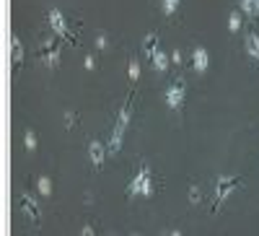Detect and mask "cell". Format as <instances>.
Instances as JSON below:
<instances>
[{
    "label": "cell",
    "mask_w": 259,
    "mask_h": 236,
    "mask_svg": "<svg viewBox=\"0 0 259 236\" xmlns=\"http://www.w3.org/2000/svg\"><path fill=\"white\" fill-rule=\"evenodd\" d=\"M133 96L135 91H130L124 104H122V109L114 120V127H112V135H109V143H106V148H109V156L119 153V148H122V140H124V133H127V125L130 120H133Z\"/></svg>",
    "instance_id": "6da1fadb"
},
{
    "label": "cell",
    "mask_w": 259,
    "mask_h": 236,
    "mask_svg": "<svg viewBox=\"0 0 259 236\" xmlns=\"http://www.w3.org/2000/svg\"><path fill=\"white\" fill-rule=\"evenodd\" d=\"M127 195L130 198H143V200H150L156 195V179H153V171H150L148 164H140V169L135 171L133 182L127 184Z\"/></svg>",
    "instance_id": "7a4b0ae2"
},
{
    "label": "cell",
    "mask_w": 259,
    "mask_h": 236,
    "mask_svg": "<svg viewBox=\"0 0 259 236\" xmlns=\"http://www.w3.org/2000/svg\"><path fill=\"white\" fill-rule=\"evenodd\" d=\"M239 187H244V179L241 177H221L218 182H215V205H212V210H218L226 200H228V195L233 189H239Z\"/></svg>",
    "instance_id": "3957f363"
},
{
    "label": "cell",
    "mask_w": 259,
    "mask_h": 236,
    "mask_svg": "<svg viewBox=\"0 0 259 236\" xmlns=\"http://www.w3.org/2000/svg\"><path fill=\"white\" fill-rule=\"evenodd\" d=\"M184 101H187V83H184L182 78H177V81L163 91V104L168 106V109H182Z\"/></svg>",
    "instance_id": "277c9868"
},
{
    "label": "cell",
    "mask_w": 259,
    "mask_h": 236,
    "mask_svg": "<svg viewBox=\"0 0 259 236\" xmlns=\"http://www.w3.org/2000/svg\"><path fill=\"white\" fill-rule=\"evenodd\" d=\"M47 24H50V29H52L57 36L68 39L70 45L75 42V36L70 34V26H68V18H65V13H62L60 8H50V11H47Z\"/></svg>",
    "instance_id": "5b68a950"
},
{
    "label": "cell",
    "mask_w": 259,
    "mask_h": 236,
    "mask_svg": "<svg viewBox=\"0 0 259 236\" xmlns=\"http://www.w3.org/2000/svg\"><path fill=\"white\" fill-rule=\"evenodd\" d=\"M36 57L45 62L47 68H55L57 62H60V36L57 39H47V42H41V50L36 52Z\"/></svg>",
    "instance_id": "8992f818"
},
{
    "label": "cell",
    "mask_w": 259,
    "mask_h": 236,
    "mask_svg": "<svg viewBox=\"0 0 259 236\" xmlns=\"http://www.w3.org/2000/svg\"><path fill=\"white\" fill-rule=\"evenodd\" d=\"M106 156H109V148H106L101 140H91L89 143V159H91V166L94 169H101Z\"/></svg>",
    "instance_id": "52a82bcc"
},
{
    "label": "cell",
    "mask_w": 259,
    "mask_h": 236,
    "mask_svg": "<svg viewBox=\"0 0 259 236\" xmlns=\"http://www.w3.org/2000/svg\"><path fill=\"white\" fill-rule=\"evenodd\" d=\"M244 50H246V55L254 62H259V31L256 29H246V34H244Z\"/></svg>",
    "instance_id": "ba28073f"
},
{
    "label": "cell",
    "mask_w": 259,
    "mask_h": 236,
    "mask_svg": "<svg viewBox=\"0 0 259 236\" xmlns=\"http://www.w3.org/2000/svg\"><path fill=\"white\" fill-rule=\"evenodd\" d=\"M192 68L197 70V73H205L210 68V55L205 47H194L192 50Z\"/></svg>",
    "instance_id": "9c48e42d"
},
{
    "label": "cell",
    "mask_w": 259,
    "mask_h": 236,
    "mask_svg": "<svg viewBox=\"0 0 259 236\" xmlns=\"http://www.w3.org/2000/svg\"><path fill=\"white\" fill-rule=\"evenodd\" d=\"M158 47H161V45H158V34H156V31H150V34H145V39H143V45H140L143 55H148V57H153V52H156Z\"/></svg>",
    "instance_id": "30bf717a"
},
{
    "label": "cell",
    "mask_w": 259,
    "mask_h": 236,
    "mask_svg": "<svg viewBox=\"0 0 259 236\" xmlns=\"http://www.w3.org/2000/svg\"><path fill=\"white\" fill-rule=\"evenodd\" d=\"M21 210H24L31 221H39V205L34 203L31 195H24V198H21Z\"/></svg>",
    "instance_id": "8fae6325"
},
{
    "label": "cell",
    "mask_w": 259,
    "mask_h": 236,
    "mask_svg": "<svg viewBox=\"0 0 259 236\" xmlns=\"http://www.w3.org/2000/svg\"><path fill=\"white\" fill-rule=\"evenodd\" d=\"M150 62H153V68H156L158 73H168V62H171V60H168V55H166V52H163L161 47H158V50L153 52V57H150Z\"/></svg>",
    "instance_id": "7c38bea8"
},
{
    "label": "cell",
    "mask_w": 259,
    "mask_h": 236,
    "mask_svg": "<svg viewBox=\"0 0 259 236\" xmlns=\"http://www.w3.org/2000/svg\"><path fill=\"white\" fill-rule=\"evenodd\" d=\"M244 18H246V16H244V11H241V8H233V11H231V16H228V29H231L233 34H236V31H241Z\"/></svg>",
    "instance_id": "4fadbf2b"
},
{
    "label": "cell",
    "mask_w": 259,
    "mask_h": 236,
    "mask_svg": "<svg viewBox=\"0 0 259 236\" xmlns=\"http://www.w3.org/2000/svg\"><path fill=\"white\" fill-rule=\"evenodd\" d=\"M21 65H24V42L18 36H13V68L18 70Z\"/></svg>",
    "instance_id": "5bb4252c"
},
{
    "label": "cell",
    "mask_w": 259,
    "mask_h": 236,
    "mask_svg": "<svg viewBox=\"0 0 259 236\" xmlns=\"http://www.w3.org/2000/svg\"><path fill=\"white\" fill-rule=\"evenodd\" d=\"M127 70H130V81H138L140 78V65H138V57L133 55V57H130V62H127Z\"/></svg>",
    "instance_id": "9a60e30c"
},
{
    "label": "cell",
    "mask_w": 259,
    "mask_h": 236,
    "mask_svg": "<svg viewBox=\"0 0 259 236\" xmlns=\"http://www.w3.org/2000/svg\"><path fill=\"white\" fill-rule=\"evenodd\" d=\"M179 3H182V0H161V11H163L166 16H174L177 8H179Z\"/></svg>",
    "instance_id": "2e32d148"
},
{
    "label": "cell",
    "mask_w": 259,
    "mask_h": 236,
    "mask_svg": "<svg viewBox=\"0 0 259 236\" xmlns=\"http://www.w3.org/2000/svg\"><path fill=\"white\" fill-rule=\"evenodd\" d=\"M36 187H39V192H41V198H50V195H52V182H50L47 177H41V179L36 182Z\"/></svg>",
    "instance_id": "e0dca14e"
},
{
    "label": "cell",
    "mask_w": 259,
    "mask_h": 236,
    "mask_svg": "<svg viewBox=\"0 0 259 236\" xmlns=\"http://www.w3.org/2000/svg\"><path fill=\"white\" fill-rule=\"evenodd\" d=\"M239 8L244 11V16H256V3L254 0H239Z\"/></svg>",
    "instance_id": "ac0fdd59"
},
{
    "label": "cell",
    "mask_w": 259,
    "mask_h": 236,
    "mask_svg": "<svg viewBox=\"0 0 259 236\" xmlns=\"http://www.w3.org/2000/svg\"><path fill=\"white\" fill-rule=\"evenodd\" d=\"M24 143H26V151H34V148H36V135H34V130H26Z\"/></svg>",
    "instance_id": "d6986e66"
},
{
    "label": "cell",
    "mask_w": 259,
    "mask_h": 236,
    "mask_svg": "<svg viewBox=\"0 0 259 236\" xmlns=\"http://www.w3.org/2000/svg\"><path fill=\"white\" fill-rule=\"evenodd\" d=\"M171 60H174L177 65H182V52H179V50H177V52H171Z\"/></svg>",
    "instance_id": "ffe728a7"
},
{
    "label": "cell",
    "mask_w": 259,
    "mask_h": 236,
    "mask_svg": "<svg viewBox=\"0 0 259 236\" xmlns=\"http://www.w3.org/2000/svg\"><path fill=\"white\" fill-rule=\"evenodd\" d=\"M83 62H85V68H94V57H91V55H85Z\"/></svg>",
    "instance_id": "44dd1931"
},
{
    "label": "cell",
    "mask_w": 259,
    "mask_h": 236,
    "mask_svg": "<svg viewBox=\"0 0 259 236\" xmlns=\"http://www.w3.org/2000/svg\"><path fill=\"white\" fill-rule=\"evenodd\" d=\"M254 3H256V16H259V0H254Z\"/></svg>",
    "instance_id": "7402d4cb"
}]
</instances>
